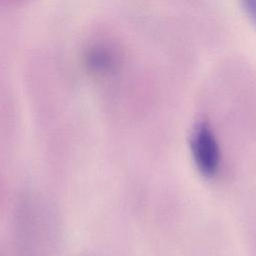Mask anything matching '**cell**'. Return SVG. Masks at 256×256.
<instances>
[{
  "label": "cell",
  "instance_id": "6da1fadb",
  "mask_svg": "<svg viewBox=\"0 0 256 256\" xmlns=\"http://www.w3.org/2000/svg\"><path fill=\"white\" fill-rule=\"evenodd\" d=\"M190 148L199 172L206 177L215 175L220 166V150L217 139L208 124L201 122L194 127Z\"/></svg>",
  "mask_w": 256,
  "mask_h": 256
},
{
  "label": "cell",
  "instance_id": "7a4b0ae2",
  "mask_svg": "<svg viewBox=\"0 0 256 256\" xmlns=\"http://www.w3.org/2000/svg\"><path fill=\"white\" fill-rule=\"evenodd\" d=\"M86 70L98 77L110 76L120 68V53L107 42H96L89 45L83 55Z\"/></svg>",
  "mask_w": 256,
  "mask_h": 256
},
{
  "label": "cell",
  "instance_id": "3957f363",
  "mask_svg": "<svg viewBox=\"0 0 256 256\" xmlns=\"http://www.w3.org/2000/svg\"><path fill=\"white\" fill-rule=\"evenodd\" d=\"M240 3L246 15L256 27V0H240Z\"/></svg>",
  "mask_w": 256,
  "mask_h": 256
}]
</instances>
